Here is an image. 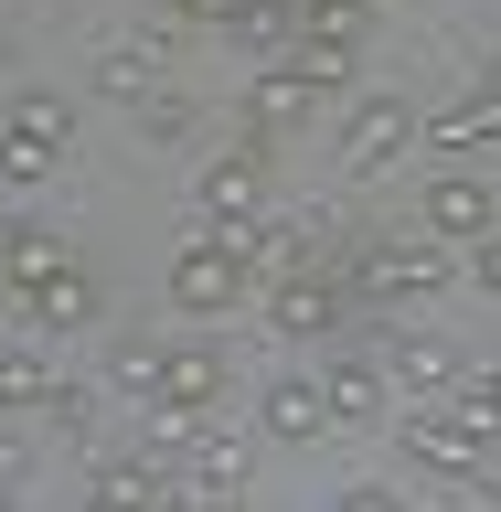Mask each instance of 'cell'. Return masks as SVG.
<instances>
[{"mask_svg":"<svg viewBox=\"0 0 501 512\" xmlns=\"http://www.w3.org/2000/svg\"><path fill=\"white\" fill-rule=\"evenodd\" d=\"M459 278L448 267V235H363L352 246V267H342V288H352V310H384V320H406V310H427L438 288Z\"/></svg>","mask_w":501,"mask_h":512,"instance_id":"1","label":"cell"},{"mask_svg":"<svg viewBox=\"0 0 501 512\" xmlns=\"http://www.w3.org/2000/svg\"><path fill=\"white\" fill-rule=\"evenodd\" d=\"M160 288H171V310H182V320H235V310H246V288H267V278H256V246H246V235L203 224V235L171 256V278H160Z\"/></svg>","mask_w":501,"mask_h":512,"instance_id":"2","label":"cell"},{"mask_svg":"<svg viewBox=\"0 0 501 512\" xmlns=\"http://www.w3.org/2000/svg\"><path fill=\"white\" fill-rule=\"evenodd\" d=\"M416 139H427V107H416V96H342V139H331V150H342L352 182H384Z\"/></svg>","mask_w":501,"mask_h":512,"instance_id":"3","label":"cell"},{"mask_svg":"<svg viewBox=\"0 0 501 512\" xmlns=\"http://www.w3.org/2000/svg\"><path fill=\"white\" fill-rule=\"evenodd\" d=\"M342 320H352V288H342V267H278L267 278V331H278L288 352H310V342H342Z\"/></svg>","mask_w":501,"mask_h":512,"instance_id":"4","label":"cell"},{"mask_svg":"<svg viewBox=\"0 0 501 512\" xmlns=\"http://www.w3.org/2000/svg\"><path fill=\"white\" fill-rule=\"evenodd\" d=\"M416 224H427V235H448V246H480V235L501 224V182L480 171V160H448V171H427V182H416Z\"/></svg>","mask_w":501,"mask_h":512,"instance_id":"5","label":"cell"},{"mask_svg":"<svg viewBox=\"0 0 501 512\" xmlns=\"http://www.w3.org/2000/svg\"><path fill=\"white\" fill-rule=\"evenodd\" d=\"M192 214L224 224V235H256V224H267V139H246V150H214V160H203Z\"/></svg>","mask_w":501,"mask_h":512,"instance_id":"6","label":"cell"},{"mask_svg":"<svg viewBox=\"0 0 501 512\" xmlns=\"http://www.w3.org/2000/svg\"><path fill=\"white\" fill-rule=\"evenodd\" d=\"M11 310H22V331H32V342H75V331H96V320H107V288L86 278V256H64L54 278H32Z\"/></svg>","mask_w":501,"mask_h":512,"instance_id":"7","label":"cell"},{"mask_svg":"<svg viewBox=\"0 0 501 512\" xmlns=\"http://www.w3.org/2000/svg\"><path fill=\"white\" fill-rule=\"evenodd\" d=\"M256 438H278V448H320V438H331L320 374H267V384H256Z\"/></svg>","mask_w":501,"mask_h":512,"instance_id":"8","label":"cell"},{"mask_svg":"<svg viewBox=\"0 0 501 512\" xmlns=\"http://www.w3.org/2000/svg\"><path fill=\"white\" fill-rule=\"evenodd\" d=\"M320 107H331V96H320L299 64H267V75L246 86V139H267V150H278V139H299Z\"/></svg>","mask_w":501,"mask_h":512,"instance_id":"9","label":"cell"},{"mask_svg":"<svg viewBox=\"0 0 501 512\" xmlns=\"http://www.w3.org/2000/svg\"><path fill=\"white\" fill-rule=\"evenodd\" d=\"M320 395H331V427H374L395 406V374H384V352H331L320 363Z\"/></svg>","mask_w":501,"mask_h":512,"instance_id":"10","label":"cell"},{"mask_svg":"<svg viewBox=\"0 0 501 512\" xmlns=\"http://www.w3.org/2000/svg\"><path fill=\"white\" fill-rule=\"evenodd\" d=\"M96 502H171V491H192L182 480V459H160V448H128V459H96V480H86Z\"/></svg>","mask_w":501,"mask_h":512,"instance_id":"11","label":"cell"},{"mask_svg":"<svg viewBox=\"0 0 501 512\" xmlns=\"http://www.w3.org/2000/svg\"><path fill=\"white\" fill-rule=\"evenodd\" d=\"M288 64H299V75H310L320 96H352V75H363V32L299 22V32H288Z\"/></svg>","mask_w":501,"mask_h":512,"instance_id":"12","label":"cell"},{"mask_svg":"<svg viewBox=\"0 0 501 512\" xmlns=\"http://www.w3.org/2000/svg\"><path fill=\"white\" fill-rule=\"evenodd\" d=\"M64 256H75V246H64L54 224H32V214H0V288H11V299H22L32 278H54Z\"/></svg>","mask_w":501,"mask_h":512,"instance_id":"13","label":"cell"},{"mask_svg":"<svg viewBox=\"0 0 501 512\" xmlns=\"http://www.w3.org/2000/svg\"><path fill=\"white\" fill-rule=\"evenodd\" d=\"M384 374H395V395H406V406H438V395H459V363H448V342H416V331H395V342H384Z\"/></svg>","mask_w":501,"mask_h":512,"instance_id":"14","label":"cell"},{"mask_svg":"<svg viewBox=\"0 0 501 512\" xmlns=\"http://www.w3.org/2000/svg\"><path fill=\"white\" fill-rule=\"evenodd\" d=\"M224 384H235V374H224V342H171V352H160V395H171V406H224ZM160 395H150V406H160Z\"/></svg>","mask_w":501,"mask_h":512,"instance_id":"15","label":"cell"},{"mask_svg":"<svg viewBox=\"0 0 501 512\" xmlns=\"http://www.w3.org/2000/svg\"><path fill=\"white\" fill-rule=\"evenodd\" d=\"M160 54H171V32H150V43H107L86 86H96V96H118V107H139L150 86H171V75H160Z\"/></svg>","mask_w":501,"mask_h":512,"instance_id":"16","label":"cell"},{"mask_svg":"<svg viewBox=\"0 0 501 512\" xmlns=\"http://www.w3.org/2000/svg\"><path fill=\"white\" fill-rule=\"evenodd\" d=\"M182 480L203 491V502H235V491H256V438H224V427H214V438L182 459Z\"/></svg>","mask_w":501,"mask_h":512,"instance_id":"17","label":"cell"},{"mask_svg":"<svg viewBox=\"0 0 501 512\" xmlns=\"http://www.w3.org/2000/svg\"><path fill=\"white\" fill-rule=\"evenodd\" d=\"M501 139V96H459V107H427V150L438 160H470Z\"/></svg>","mask_w":501,"mask_h":512,"instance_id":"18","label":"cell"},{"mask_svg":"<svg viewBox=\"0 0 501 512\" xmlns=\"http://www.w3.org/2000/svg\"><path fill=\"white\" fill-rule=\"evenodd\" d=\"M43 395H54V363L32 342H0V416H43Z\"/></svg>","mask_w":501,"mask_h":512,"instance_id":"19","label":"cell"},{"mask_svg":"<svg viewBox=\"0 0 501 512\" xmlns=\"http://www.w3.org/2000/svg\"><path fill=\"white\" fill-rule=\"evenodd\" d=\"M160 352H171V342H150V331H118V342H107V384H118L128 406L160 395Z\"/></svg>","mask_w":501,"mask_h":512,"instance_id":"20","label":"cell"},{"mask_svg":"<svg viewBox=\"0 0 501 512\" xmlns=\"http://www.w3.org/2000/svg\"><path fill=\"white\" fill-rule=\"evenodd\" d=\"M0 118H11V128H32V139H54V150L75 139V107H64L54 86H11V96H0Z\"/></svg>","mask_w":501,"mask_h":512,"instance_id":"21","label":"cell"},{"mask_svg":"<svg viewBox=\"0 0 501 512\" xmlns=\"http://www.w3.org/2000/svg\"><path fill=\"white\" fill-rule=\"evenodd\" d=\"M203 438H214V406H171V395L150 406V448H160V459H192Z\"/></svg>","mask_w":501,"mask_h":512,"instance_id":"22","label":"cell"},{"mask_svg":"<svg viewBox=\"0 0 501 512\" xmlns=\"http://www.w3.org/2000/svg\"><path fill=\"white\" fill-rule=\"evenodd\" d=\"M128 128H139L150 150H182V139H192V107H182V96H171V86H150V96H139V107H128Z\"/></svg>","mask_w":501,"mask_h":512,"instance_id":"23","label":"cell"},{"mask_svg":"<svg viewBox=\"0 0 501 512\" xmlns=\"http://www.w3.org/2000/svg\"><path fill=\"white\" fill-rule=\"evenodd\" d=\"M246 246H256V278H278V267H310L320 235H310V224H256Z\"/></svg>","mask_w":501,"mask_h":512,"instance_id":"24","label":"cell"},{"mask_svg":"<svg viewBox=\"0 0 501 512\" xmlns=\"http://www.w3.org/2000/svg\"><path fill=\"white\" fill-rule=\"evenodd\" d=\"M54 139H32V128H11V118H0V182H43V171H54Z\"/></svg>","mask_w":501,"mask_h":512,"instance_id":"25","label":"cell"},{"mask_svg":"<svg viewBox=\"0 0 501 512\" xmlns=\"http://www.w3.org/2000/svg\"><path fill=\"white\" fill-rule=\"evenodd\" d=\"M43 427H54V438H86V427H96V384L54 374V395H43Z\"/></svg>","mask_w":501,"mask_h":512,"instance_id":"26","label":"cell"},{"mask_svg":"<svg viewBox=\"0 0 501 512\" xmlns=\"http://www.w3.org/2000/svg\"><path fill=\"white\" fill-rule=\"evenodd\" d=\"M171 11H182L192 32H246L256 22V0H171Z\"/></svg>","mask_w":501,"mask_h":512,"instance_id":"27","label":"cell"},{"mask_svg":"<svg viewBox=\"0 0 501 512\" xmlns=\"http://www.w3.org/2000/svg\"><path fill=\"white\" fill-rule=\"evenodd\" d=\"M459 256H470V267H459V278H470L480 299H501V224H491V235H480V246H459Z\"/></svg>","mask_w":501,"mask_h":512,"instance_id":"28","label":"cell"},{"mask_svg":"<svg viewBox=\"0 0 501 512\" xmlns=\"http://www.w3.org/2000/svg\"><path fill=\"white\" fill-rule=\"evenodd\" d=\"M22 470H32V448L11 438V427H0V491H22Z\"/></svg>","mask_w":501,"mask_h":512,"instance_id":"29","label":"cell"},{"mask_svg":"<svg viewBox=\"0 0 501 512\" xmlns=\"http://www.w3.org/2000/svg\"><path fill=\"white\" fill-rule=\"evenodd\" d=\"M459 384H470V395H491V406H501V363H480V374H459Z\"/></svg>","mask_w":501,"mask_h":512,"instance_id":"30","label":"cell"},{"mask_svg":"<svg viewBox=\"0 0 501 512\" xmlns=\"http://www.w3.org/2000/svg\"><path fill=\"white\" fill-rule=\"evenodd\" d=\"M11 86H22V54H11V43H0V96H11Z\"/></svg>","mask_w":501,"mask_h":512,"instance_id":"31","label":"cell"},{"mask_svg":"<svg viewBox=\"0 0 501 512\" xmlns=\"http://www.w3.org/2000/svg\"><path fill=\"white\" fill-rule=\"evenodd\" d=\"M480 96H501V54H491V64H480Z\"/></svg>","mask_w":501,"mask_h":512,"instance_id":"32","label":"cell"}]
</instances>
